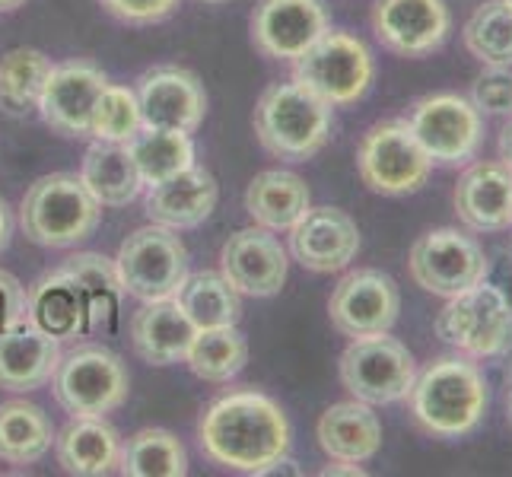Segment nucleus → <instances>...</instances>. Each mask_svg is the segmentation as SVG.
<instances>
[{
	"label": "nucleus",
	"mask_w": 512,
	"mask_h": 477,
	"mask_svg": "<svg viewBox=\"0 0 512 477\" xmlns=\"http://www.w3.org/2000/svg\"><path fill=\"white\" fill-rule=\"evenodd\" d=\"M128 153L144 185H160L172 179V175L185 172L188 166H194V144L185 131L144 125L128 140Z\"/></svg>",
	"instance_id": "nucleus-30"
},
{
	"label": "nucleus",
	"mask_w": 512,
	"mask_h": 477,
	"mask_svg": "<svg viewBox=\"0 0 512 477\" xmlns=\"http://www.w3.org/2000/svg\"><path fill=\"white\" fill-rule=\"evenodd\" d=\"M331 109L303 83H274L255 105V134L268 153L303 163L328 144Z\"/></svg>",
	"instance_id": "nucleus-4"
},
{
	"label": "nucleus",
	"mask_w": 512,
	"mask_h": 477,
	"mask_svg": "<svg viewBox=\"0 0 512 477\" xmlns=\"http://www.w3.org/2000/svg\"><path fill=\"white\" fill-rule=\"evenodd\" d=\"M360 252V229L338 207H309L290 229V255L315 274L344 271Z\"/></svg>",
	"instance_id": "nucleus-19"
},
{
	"label": "nucleus",
	"mask_w": 512,
	"mask_h": 477,
	"mask_svg": "<svg viewBox=\"0 0 512 477\" xmlns=\"http://www.w3.org/2000/svg\"><path fill=\"white\" fill-rule=\"evenodd\" d=\"M338 474H353V477H363L366 471H363V468H357L353 462H334V465L322 468V477H338Z\"/></svg>",
	"instance_id": "nucleus-43"
},
{
	"label": "nucleus",
	"mask_w": 512,
	"mask_h": 477,
	"mask_svg": "<svg viewBox=\"0 0 512 477\" xmlns=\"http://www.w3.org/2000/svg\"><path fill=\"white\" fill-rule=\"evenodd\" d=\"M357 169L369 191L376 194H414L427 185L433 159L420 147L408 121H379L357 147Z\"/></svg>",
	"instance_id": "nucleus-10"
},
{
	"label": "nucleus",
	"mask_w": 512,
	"mask_h": 477,
	"mask_svg": "<svg viewBox=\"0 0 512 477\" xmlns=\"http://www.w3.org/2000/svg\"><path fill=\"white\" fill-rule=\"evenodd\" d=\"M312 207L309 185L290 169H264L245 188V210L249 217L271 229V233H290L293 223Z\"/></svg>",
	"instance_id": "nucleus-27"
},
{
	"label": "nucleus",
	"mask_w": 512,
	"mask_h": 477,
	"mask_svg": "<svg viewBox=\"0 0 512 477\" xmlns=\"http://www.w3.org/2000/svg\"><path fill=\"white\" fill-rule=\"evenodd\" d=\"M436 338L474 360L503 357L512 347V306L500 287L481 280L436 315Z\"/></svg>",
	"instance_id": "nucleus-6"
},
{
	"label": "nucleus",
	"mask_w": 512,
	"mask_h": 477,
	"mask_svg": "<svg viewBox=\"0 0 512 477\" xmlns=\"http://www.w3.org/2000/svg\"><path fill=\"white\" fill-rule=\"evenodd\" d=\"M487 379L465 353L436 357L414 376L408 392L411 417L436 439H462L481 427L487 414Z\"/></svg>",
	"instance_id": "nucleus-2"
},
{
	"label": "nucleus",
	"mask_w": 512,
	"mask_h": 477,
	"mask_svg": "<svg viewBox=\"0 0 512 477\" xmlns=\"http://www.w3.org/2000/svg\"><path fill=\"white\" fill-rule=\"evenodd\" d=\"M51 61L39 48H13L0 58V109L7 115H26L39 109Z\"/></svg>",
	"instance_id": "nucleus-34"
},
{
	"label": "nucleus",
	"mask_w": 512,
	"mask_h": 477,
	"mask_svg": "<svg viewBox=\"0 0 512 477\" xmlns=\"http://www.w3.org/2000/svg\"><path fill=\"white\" fill-rule=\"evenodd\" d=\"M401 290L392 277L376 268H357L334 287L328 299L331 325L344 338H363V334L388 331L398 322Z\"/></svg>",
	"instance_id": "nucleus-13"
},
{
	"label": "nucleus",
	"mask_w": 512,
	"mask_h": 477,
	"mask_svg": "<svg viewBox=\"0 0 512 477\" xmlns=\"http://www.w3.org/2000/svg\"><path fill=\"white\" fill-rule=\"evenodd\" d=\"M500 163L512 172V121L500 131Z\"/></svg>",
	"instance_id": "nucleus-42"
},
{
	"label": "nucleus",
	"mask_w": 512,
	"mask_h": 477,
	"mask_svg": "<svg viewBox=\"0 0 512 477\" xmlns=\"http://www.w3.org/2000/svg\"><path fill=\"white\" fill-rule=\"evenodd\" d=\"M198 328L191 325L179 299H156L144 303L131 318V344L140 360L153 366H172L185 360V353L194 341Z\"/></svg>",
	"instance_id": "nucleus-24"
},
{
	"label": "nucleus",
	"mask_w": 512,
	"mask_h": 477,
	"mask_svg": "<svg viewBox=\"0 0 512 477\" xmlns=\"http://www.w3.org/2000/svg\"><path fill=\"white\" fill-rule=\"evenodd\" d=\"M408 271L420 290L449 299L487 280L490 261L474 236H465L462 229L443 226L423 233L411 245Z\"/></svg>",
	"instance_id": "nucleus-11"
},
{
	"label": "nucleus",
	"mask_w": 512,
	"mask_h": 477,
	"mask_svg": "<svg viewBox=\"0 0 512 477\" xmlns=\"http://www.w3.org/2000/svg\"><path fill=\"white\" fill-rule=\"evenodd\" d=\"M328 32L322 0H258L252 10V42L264 58L296 61Z\"/></svg>",
	"instance_id": "nucleus-16"
},
{
	"label": "nucleus",
	"mask_w": 512,
	"mask_h": 477,
	"mask_svg": "<svg viewBox=\"0 0 512 477\" xmlns=\"http://www.w3.org/2000/svg\"><path fill=\"white\" fill-rule=\"evenodd\" d=\"M29 325L42 328L51 338H80L90 331V309H86V293L64 268L42 274L26 290Z\"/></svg>",
	"instance_id": "nucleus-23"
},
{
	"label": "nucleus",
	"mask_w": 512,
	"mask_h": 477,
	"mask_svg": "<svg viewBox=\"0 0 512 477\" xmlns=\"http://www.w3.org/2000/svg\"><path fill=\"white\" fill-rule=\"evenodd\" d=\"M455 214L474 233H500L512 226V172L503 163H471L455 185Z\"/></svg>",
	"instance_id": "nucleus-20"
},
{
	"label": "nucleus",
	"mask_w": 512,
	"mask_h": 477,
	"mask_svg": "<svg viewBox=\"0 0 512 477\" xmlns=\"http://www.w3.org/2000/svg\"><path fill=\"white\" fill-rule=\"evenodd\" d=\"M452 29L446 0H376V39L401 58H427L443 48Z\"/></svg>",
	"instance_id": "nucleus-15"
},
{
	"label": "nucleus",
	"mask_w": 512,
	"mask_h": 477,
	"mask_svg": "<svg viewBox=\"0 0 512 477\" xmlns=\"http://www.w3.org/2000/svg\"><path fill=\"white\" fill-rule=\"evenodd\" d=\"M29 322L26 287L10 271H0V331L20 328Z\"/></svg>",
	"instance_id": "nucleus-40"
},
{
	"label": "nucleus",
	"mask_w": 512,
	"mask_h": 477,
	"mask_svg": "<svg viewBox=\"0 0 512 477\" xmlns=\"http://www.w3.org/2000/svg\"><path fill=\"white\" fill-rule=\"evenodd\" d=\"M290 439L284 408L255 388L220 395L198 420L201 452L210 462L245 474H268L290 452Z\"/></svg>",
	"instance_id": "nucleus-1"
},
{
	"label": "nucleus",
	"mask_w": 512,
	"mask_h": 477,
	"mask_svg": "<svg viewBox=\"0 0 512 477\" xmlns=\"http://www.w3.org/2000/svg\"><path fill=\"white\" fill-rule=\"evenodd\" d=\"M341 385L366 404H395L404 401L417 376L414 353L388 331L353 338L341 353Z\"/></svg>",
	"instance_id": "nucleus-8"
},
{
	"label": "nucleus",
	"mask_w": 512,
	"mask_h": 477,
	"mask_svg": "<svg viewBox=\"0 0 512 477\" xmlns=\"http://www.w3.org/2000/svg\"><path fill=\"white\" fill-rule=\"evenodd\" d=\"M506 420H509V427H512V385L506 388Z\"/></svg>",
	"instance_id": "nucleus-45"
},
{
	"label": "nucleus",
	"mask_w": 512,
	"mask_h": 477,
	"mask_svg": "<svg viewBox=\"0 0 512 477\" xmlns=\"http://www.w3.org/2000/svg\"><path fill=\"white\" fill-rule=\"evenodd\" d=\"M220 201L217 179L198 163L188 166L185 172L172 175V179L150 185L147 194V217L150 223H160L169 229H194L201 226Z\"/></svg>",
	"instance_id": "nucleus-21"
},
{
	"label": "nucleus",
	"mask_w": 512,
	"mask_h": 477,
	"mask_svg": "<svg viewBox=\"0 0 512 477\" xmlns=\"http://www.w3.org/2000/svg\"><path fill=\"white\" fill-rule=\"evenodd\" d=\"M61 360V344L35 325L0 331V388L4 392H35L51 382Z\"/></svg>",
	"instance_id": "nucleus-22"
},
{
	"label": "nucleus",
	"mask_w": 512,
	"mask_h": 477,
	"mask_svg": "<svg viewBox=\"0 0 512 477\" xmlns=\"http://www.w3.org/2000/svg\"><path fill=\"white\" fill-rule=\"evenodd\" d=\"M102 204L83 185L80 175L51 172L35 179L20 204V226L29 242L42 249H74L99 226Z\"/></svg>",
	"instance_id": "nucleus-3"
},
{
	"label": "nucleus",
	"mask_w": 512,
	"mask_h": 477,
	"mask_svg": "<svg viewBox=\"0 0 512 477\" xmlns=\"http://www.w3.org/2000/svg\"><path fill=\"white\" fill-rule=\"evenodd\" d=\"M140 128H144V118H140L137 93L128 90V86H112V83L105 86L102 96L96 99V109H93L90 137L128 144Z\"/></svg>",
	"instance_id": "nucleus-37"
},
{
	"label": "nucleus",
	"mask_w": 512,
	"mask_h": 477,
	"mask_svg": "<svg viewBox=\"0 0 512 477\" xmlns=\"http://www.w3.org/2000/svg\"><path fill=\"white\" fill-rule=\"evenodd\" d=\"M58 465L77 477H102L118 468L121 436L105 417H74L55 436Z\"/></svg>",
	"instance_id": "nucleus-26"
},
{
	"label": "nucleus",
	"mask_w": 512,
	"mask_h": 477,
	"mask_svg": "<svg viewBox=\"0 0 512 477\" xmlns=\"http://www.w3.org/2000/svg\"><path fill=\"white\" fill-rule=\"evenodd\" d=\"M26 0H0V13H10V10H16V7H23Z\"/></svg>",
	"instance_id": "nucleus-44"
},
{
	"label": "nucleus",
	"mask_w": 512,
	"mask_h": 477,
	"mask_svg": "<svg viewBox=\"0 0 512 477\" xmlns=\"http://www.w3.org/2000/svg\"><path fill=\"white\" fill-rule=\"evenodd\" d=\"M10 236H13V217H10V207H7V201L0 198V252L7 249Z\"/></svg>",
	"instance_id": "nucleus-41"
},
{
	"label": "nucleus",
	"mask_w": 512,
	"mask_h": 477,
	"mask_svg": "<svg viewBox=\"0 0 512 477\" xmlns=\"http://www.w3.org/2000/svg\"><path fill=\"white\" fill-rule=\"evenodd\" d=\"M55 446V423L39 404L13 398L0 404V462L35 465Z\"/></svg>",
	"instance_id": "nucleus-29"
},
{
	"label": "nucleus",
	"mask_w": 512,
	"mask_h": 477,
	"mask_svg": "<svg viewBox=\"0 0 512 477\" xmlns=\"http://www.w3.org/2000/svg\"><path fill=\"white\" fill-rule=\"evenodd\" d=\"M287 271V249L264 226L236 229L220 249V274L239 296H277L287 284Z\"/></svg>",
	"instance_id": "nucleus-14"
},
{
	"label": "nucleus",
	"mask_w": 512,
	"mask_h": 477,
	"mask_svg": "<svg viewBox=\"0 0 512 477\" xmlns=\"http://www.w3.org/2000/svg\"><path fill=\"white\" fill-rule=\"evenodd\" d=\"M61 268L77 280L80 290L86 293V309H90V328H102L109 318H115L118 306V274L115 258H105L99 252H77L70 255Z\"/></svg>",
	"instance_id": "nucleus-36"
},
{
	"label": "nucleus",
	"mask_w": 512,
	"mask_h": 477,
	"mask_svg": "<svg viewBox=\"0 0 512 477\" xmlns=\"http://www.w3.org/2000/svg\"><path fill=\"white\" fill-rule=\"evenodd\" d=\"M105 86H109V77L90 61L51 64L39 99L42 121L64 137H90L93 109Z\"/></svg>",
	"instance_id": "nucleus-17"
},
{
	"label": "nucleus",
	"mask_w": 512,
	"mask_h": 477,
	"mask_svg": "<svg viewBox=\"0 0 512 477\" xmlns=\"http://www.w3.org/2000/svg\"><path fill=\"white\" fill-rule=\"evenodd\" d=\"M509 4H512V0H509Z\"/></svg>",
	"instance_id": "nucleus-48"
},
{
	"label": "nucleus",
	"mask_w": 512,
	"mask_h": 477,
	"mask_svg": "<svg viewBox=\"0 0 512 477\" xmlns=\"http://www.w3.org/2000/svg\"><path fill=\"white\" fill-rule=\"evenodd\" d=\"M204 4H226V0H204Z\"/></svg>",
	"instance_id": "nucleus-47"
},
{
	"label": "nucleus",
	"mask_w": 512,
	"mask_h": 477,
	"mask_svg": "<svg viewBox=\"0 0 512 477\" xmlns=\"http://www.w3.org/2000/svg\"><path fill=\"white\" fill-rule=\"evenodd\" d=\"M102 7L112 16H118L121 23L131 26H150L160 23L179 7V0H102Z\"/></svg>",
	"instance_id": "nucleus-39"
},
{
	"label": "nucleus",
	"mask_w": 512,
	"mask_h": 477,
	"mask_svg": "<svg viewBox=\"0 0 512 477\" xmlns=\"http://www.w3.org/2000/svg\"><path fill=\"white\" fill-rule=\"evenodd\" d=\"M420 147L439 166H468L481 150L484 121L474 102L455 93H436L414 102L404 118Z\"/></svg>",
	"instance_id": "nucleus-12"
},
{
	"label": "nucleus",
	"mask_w": 512,
	"mask_h": 477,
	"mask_svg": "<svg viewBox=\"0 0 512 477\" xmlns=\"http://www.w3.org/2000/svg\"><path fill=\"white\" fill-rule=\"evenodd\" d=\"M175 299L182 303L185 315L191 318V325L198 331L236 325L242 315L239 293L229 287V280L223 274H214V271L188 274L179 293H175Z\"/></svg>",
	"instance_id": "nucleus-33"
},
{
	"label": "nucleus",
	"mask_w": 512,
	"mask_h": 477,
	"mask_svg": "<svg viewBox=\"0 0 512 477\" xmlns=\"http://www.w3.org/2000/svg\"><path fill=\"white\" fill-rule=\"evenodd\" d=\"M465 48L487 67H512V4L487 0L465 23Z\"/></svg>",
	"instance_id": "nucleus-35"
},
{
	"label": "nucleus",
	"mask_w": 512,
	"mask_h": 477,
	"mask_svg": "<svg viewBox=\"0 0 512 477\" xmlns=\"http://www.w3.org/2000/svg\"><path fill=\"white\" fill-rule=\"evenodd\" d=\"M51 392L70 417H105L128 401L131 376L109 347L83 344L61 353Z\"/></svg>",
	"instance_id": "nucleus-5"
},
{
	"label": "nucleus",
	"mask_w": 512,
	"mask_h": 477,
	"mask_svg": "<svg viewBox=\"0 0 512 477\" xmlns=\"http://www.w3.org/2000/svg\"><path fill=\"white\" fill-rule=\"evenodd\" d=\"M80 179L102 207H128L144 188L128 144H115V140H96L83 153Z\"/></svg>",
	"instance_id": "nucleus-28"
},
{
	"label": "nucleus",
	"mask_w": 512,
	"mask_h": 477,
	"mask_svg": "<svg viewBox=\"0 0 512 477\" xmlns=\"http://www.w3.org/2000/svg\"><path fill=\"white\" fill-rule=\"evenodd\" d=\"M376 77V61L357 35L325 32L309 51L293 61V80L303 83L328 105H350L366 96Z\"/></svg>",
	"instance_id": "nucleus-9"
},
{
	"label": "nucleus",
	"mask_w": 512,
	"mask_h": 477,
	"mask_svg": "<svg viewBox=\"0 0 512 477\" xmlns=\"http://www.w3.org/2000/svg\"><path fill=\"white\" fill-rule=\"evenodd\" d=\"M121 293L140 303L172 299L188 277V249L169 226H140L121 242L115 258Z\"/></svg>",
	"instance_id": "nucleus-7"
},
{
	"label": "nucleus",
	"mask_w": 512,
	"mask_h": 477,
	"mask_svg": "<svg viewBox=\"0 0 512 477\" xmlns=\"http://www.w3.org/2000/svg\"><path fill=\"white\" fill-rule=\"evenodd\" d=\"M118 471L125 477H185L188 455L175 433L147 427L121 443Z\"/></svg>",
	"instance_id": "nucleus-31"
},
{
	"label": "nucleus",
	"mask_w": 512,
	"mask_h": 477,
	"mask_svg": "<svg viewBox=\"0 0 512 477\" xmlns=\"http://www.w3.org/2000/svg\"><path fill=\"white\" fill-rule=\"evenodd\" d=\"M506 382L512 385V360H509V366H506Z\"/></svg>",
	"instance_id": "nucleus-46"
},
{
	"label": "nucleus",
	"mask_w": 512,
	"mask_h": 477,
	"mask_svg": "<svg viewBox=\"0 0 512 477\" xmlns=\"http://www.w3.org/2000/svg\"><path fill=\"white\" fill-rule=\"evenodd\" d=\"M319 436L322 452L331 462H353L363 465L369 458H376L382 446V423L373 411V404L366 401H338L319 417Z\"/></svg>",
	"instance_id": "nucleus-25"
},
{
	"label": "nucleus",
	"mask_w": 512,
	"mask_h": 477,
	"mask_svg": "<svg viewBox=\"0 0 512 477\" xmlns=\"http://www.w3.org/2000/svg\"><path fill=\"white\" fill-rule=\"evenodd\" d=\"M137 105L147 128L198 131L207 115V93L185 67H153L137 80Z\"/></svg>",
	"instance_id": "nucleus-18"
},
{
	"label": "nucleus",
	"mask_w": 512,
	"mask_h": 477,
	"mask_svg": "<svg viewBox=\"0 0 512 477\" xmlns=\"http://www.w3.org/2000/svg\"><path fill=\"white\" fill-rule=\"evenodd\" d=\"M471 102L484 115H512V70L487 67L471 86Z\"/></svg>",
	"instance_id": "nucleus-38"
},
{
	"label": "nucleus",
	"mask_w": 512,
	"mask_h": 477,
	"mask_svg": "<svg viewBox=\"0 0 512 477\" xmlns=\"http://www.w3.org/2000/svg\"><path fill=\"white\" fill-rule=\"evenodd\" d=\"M185 363L204 382H229L249 363V341H245V334L236 325L204 328L194 334Z\"/></svg>",
	"instance_id": "nucleus-32"
}]
</instances>
